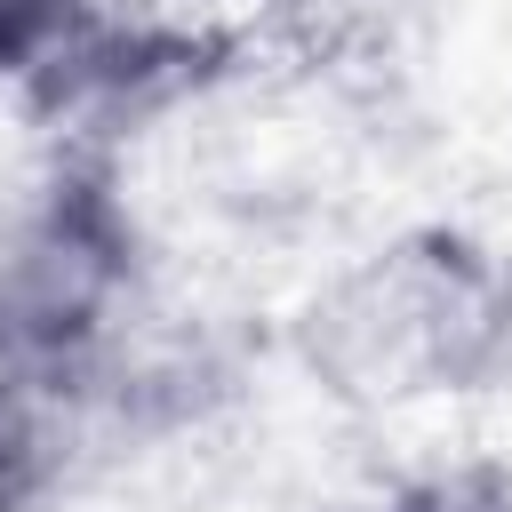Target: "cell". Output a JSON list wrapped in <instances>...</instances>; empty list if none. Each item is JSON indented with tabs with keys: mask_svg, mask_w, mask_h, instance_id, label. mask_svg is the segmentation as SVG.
Here are the masks:
<instances>
[{
	"mask_svg": "<svg viewBox=\"0 0 512 512\" xmlns=\"http://www.w3.org/2000/svg\"><path fill=\"white\" fill-rule=\"evenodd\" d=\"M440 512H448V504H440Z\"/></svg>",
	"mask_w": 512,
	"mask_h": 512,
	"instance_id": "5b68a950",
	"label": "cell"
},
{
	"mask_svg": "<svg viewBox=\"0 0 512 512\" xmlns=\"http://www.w3.org/2000/svg\"><path fill=\"white\" fill-rule=\"evenodd\" d=\"M512 352V272L456 240H408L312 312V360L368 400L480 384Z\"/></svg>",
	"mask_w": 512,
	"mask_h": 512,
	"instance_id": "6da1fadb",
	"label": "cell"
},
{
	"mask_svg": "<svg viewBox=\"0 0 512 512\" xmlns=\"http://www.w3.org/2000/svg\"><path fill=\"white\" fill-rule=\"evenodd\" d=\"M0 512H8V480H0Z\"/></svg>",
	"mask_w": 512,
	"mask_h": 512,
	"instance_id": "277c9868",
	"label": "cell"
},
{
	"mask_svg": "<svg viewBox=\"0 0 512 512\" xmlns=\"http://www.w3.org/2000/svg\"><path fill=\"white\" fill-rule=\"evenodd\" d=\"M128 288V240L96 192H56L0 240V360L64 368L104 336Z\"/></svg>",
	"mask_w": 512,
	"mask_h": 512,
	"instance_id": "7a4b0ae2",
	"label": "cell"
},
{
	"mask_svg": "<svg viewBox=\"0 0 512 512\" xmlns=\"http://www.w3.org/2000/svg\"><path fill=\"white\" fill-rule=\"evenodd\" d=\"M72 8L80 0H0V72L48 56L64 40V24H72Z\"/></svg>",
	"mask_w": 512,
	"mask_h": 512,
	"instance_id": "3957f363",
	"label": "cell"
}]
</instances>
